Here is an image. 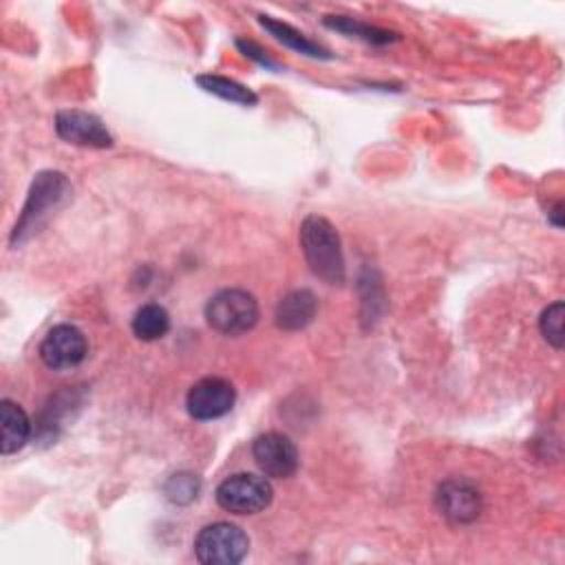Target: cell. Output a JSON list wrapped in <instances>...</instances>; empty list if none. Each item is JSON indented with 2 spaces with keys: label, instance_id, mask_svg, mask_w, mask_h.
I'll return each instance as SVG.
<instances>
[{
  "label": "cell",
  "instance_id": "cell-19",
  "mask_svg": "<svg viewBox=\"0 0 565 565\" xmlns=\"http://www.w3.org/2000/svg\"><path fill=\"white\" fill-rule=\"evenodd\" d=\"M561 210H563V203L558 201V203L554 205V210H552V223H554L556 227H561V225H563V221H561Z\"/></svg>",
  "mask_w": 565,
  "mask_h": 565
},
{
  "label": "cell",
  "instance_id": "cell-8",
  "mask_svg": "<svg viewBox=\"0 0 565 565\" xmlns=\"http://www.w3.org/2000/svg\"><path fill=\"white\" fill-rule=\"evenodd\" d=\"M435 501H437L439 512L457 525L477 521L483 510L481 490L472 481L461 479V477H452V479H446L444 483H439Z\"/></svg>",
  "mask_w": 565,
  "mask_h": 565
},
{
  "label": "cell",
  "instance_id": "cell-12",
  "mask_svg": "<svg viewBox=\"0 0 565 565\" xmlns=\"http://www.w3.org/2000/svg\"><path fill=\"white\" fill-rule=\"evenodd\" d=\"M31 437V422L20 404L11 399L0 402V450L13 455L24 448Z\"/></svg>",
  "mask_w": 565,
  "mask_h": 565
},
{
  "label": "cell",
  "instance_id": "cell-7",
  "mask_svg": "<svg viewBox=\"0 0 565 565\" xmlns=\"http://www.w3.org/2000/svg\"><path fill=\"white\" fill-rule=\"evenodd\" d=\"M236 402V388L225 377H203L192 384L185 397V408L190 417L199 422H210L227 415Z\"/></svg>",
  "mask_w": 565,
  "mask_h": 565
},
{
  "label": "cell",
  "instance_id": "cell-1",
  "mask_svg": "<svg viewBox=\"0 0 565 565\" xmlns=\"http://www.w3.org/2000/svg\"><path fill=\"white\" fill-rule=\"evenodd\" d=\"M300 247L309 269L329 285H342L347 278L342 243L335 227L318 214H309L300 225Z\"/></svg>",
  "mask_w": 565,
  "mask_h": 565
},
{
  "label": "cell",
  "instance_id": "cell-2",
  "mask_svg": "<svg viewBox=\"0 0 565 565\" xmlns=\"http://www.w3.org/2000/svg\"><path fill=\"white\" fill-rule=\"evenodd\" d=\"M205 320L223 335H241L258 322V302L245 289H221L207 300Z\"/></svg>",
  "mask_w": 565,
  "mask_h": 565
},
{
  "label": "cell",
  "instance_id": "cell-4",
  "mask_svg": "<svg viewBox=\"0 0 565 565\" xmlns=\"http://www.w3.org/2000/svg\"><path fill=\"white\" fill-rule=\"evenodd\" d=\"M249 552L247 534L227 521H216L199 530L194 554L205 565H236Z\"/></svg>",
  "mask_w": 565,
  "mask_h": 565
},
{
  "label": "cell",
  "instance_id": "cell-3",
  "mask_svg": "<svg viewBox=\"0 0 565 565\" xmlns=\"http://www.w3.org/2000/svg\"><path fill=\"white\" fill-rule=\"evenodd\" d=\"M68 190L71 185L62 172H40L31 183L20 221L13 227L11 245L22 243L29 234H33L40 221L49 214L51 207H55L68 194Z\"/></svg>",
  "mask_w": 565,
  "mask_h": 565
},
{
  "label": "cell",
  "instance_id": "cell-6",
  "mask_svg": "<svg viewBox=\"0 0 565 565\" xmlns=\"http://www.w3.org/2000/svg\"><path fill=\"white\" fill-rule=\"evenodd\" d=\"M88 353L86 335L75 324H55L40 344L42 362L53 371H68L84 362Z\"/></svg>",
  "mask_w": 565,
  "mask_h": 565
},
{
  "label": "cell",
  "instance_id": "cell-13",
  "mask_svg": "<svg viewBox=\"0 0 565 565\" xmlns=\"http://www.w3.org/2000/svg\"><path fill=\"white\" fill-rule=\"evenodd\" d=\"M258 22L263 24V29L269 31V35H274L280 44L289 46L291 51H298L302 55H309V57H331L327 49H322L318 42L309 40L305 33H300L298 29H294L291 24L287 22H280V20H274L271 15H258Z\"/></svg>",
  "mask_w": 565,
  "mask_h": 565
},
{
  "label": "cell",
  "instance_id": "cell-14",
  "mask_svg": "<svg viewBox=\"0 0 565 565\" xmlns=\"http://www.w3.org/2000/svg\"><path fill=\"white\" fill-rule=\"evenodd\" d=\"M132 333L143 340V342H154L159 338H163L170 329V316L166 311V307L157 305V302H148L141 305L135 316H132Z\"/></svg>",
  "mask_w": 565,
  "mask_h": 565
},
{
  "label": "cell",
  "instance_id": "cell-11",
  "mask_svg": "<svg viewBox=\"0 0 565 565\" xmlns=\"http://www.w3.org/2000/svg\"><path fill=\"white\" fill-rule=\"evenodd\" d=\"M318 311V298L309 289H294L276 307V324L285 331L305 329Z\"/></svg>",
  "mask_w": 565,
  "mask_h": 565
},
{
  "label": "cell",
  "instance_id": "cell-9",
  "mask_svg": "<svg viewBox=\"0 0 565 565\" xmlns=\"http://www.w3.org/2000/svg\"><path fill=\"white\" fill-rule=\"evenodd\" d=\"M252 457L265 477L287 479L298 470L296 444L276 430L263 433L252 444Z\"/></svg>",
  "mask_w": 565,
  "mask_h": 565
},
{
  "label": "cell",
  "instance_id": "cell-15",
  "mask_svg": "<svg viewBox=\"0 0 565 565\" xmlns=\"http://www.w3.org/2000/svg\"><path fill=\"white\" fill-rule=\"evenodd\" d=\"M196 84H199L203 90H207V93H212V95H216V97H221V99L234 102V104L252 106V104L258 102V97H256V93H254L252 88L243 86V84L236 82V79L223 77V75L205 73V75H199V77H196Z\"/></svg>",
  "mask_w": 565,
  "mask_h": 565
},
{
  "label": "cell",
  "instance_id": "cell-10",
  "mask_svg": "<svg viewBox=\"0 0 565 565\" xmlns=\"http://www.w3.org/2000/svg\"><path fill=\"white\" fill-rule=\"evenodd\" d=\"M55 132L68 143L86 146V148H108L113 146V137L102 124L99 117L86 110H60L55 115Z\"/></svg>",
  "mask_w": 565,
  "mask_h": 565
},
{
  "label": "cell",
  "instance_id": "cell-18",
  "mask_svg": "<svg viewBox=\"0 0 565 565\" xmlns=\"http://www.w3.org/2000/svg\"><path fill=\"white\" fill-rule=\"evenodd\" d=\"M201 490V481L196 475L192 472H179V475H172L166 483V497L174 503H190L196 499Z\"/></svg>",
  "mask_w": 565,
  "mask_h": 565
},
{
  "label": "cell",
  "instance_id": "cell-5",
  "mask_svg": "<svg viewBox=\"0 0 565 565\" xmlns=\"http://www.w3.org/2000/svg\"><path fill=\"white\" fill-rule=\"evenodd\" d=\"M216 503L232 514H256L263 512L271 499L274 490L265 477L252 472H236L225 477L216 486Z\"/></svg>",
  "mask_w": 565,
  "mask_h": 565
},
{
  "label": "cell",
  "instance_id": "cell-17",
  "mask_svg": "<svg viewBox=\"0 0 565 565\" xmlns=\"http://www.w3.org/2000/svg\"><path fill=\"white\" fill-rule=\"evenodd\" d=\"M563 300H556L550 307H545L539 318L541 333L554 349H563Z\"/></svg>",
  "mask_w": 565,
  "mask_h": 565
},
{
  "label": "cell",
  "instance_id": "cell-16",
  "mask_svg": "<svg viewBox=\"0 0 565 565\" xmlns=\"http://www.w3.org/2000/svg\"><path fill=\"white\" fill-rule=\"evenodd\" d=\"M324 24L333 31H340L349 38H360V40L371 42V44H386V42L397 40L395 33H391L386 29H380V26H373V24H366L358 18H349V15H327Z\"/></svg>",
  "mask_w": 565,
  "mask_h": 565
}]
</instances>
